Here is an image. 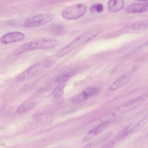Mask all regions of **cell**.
Listing matches in <instances>:
<instances>
[{
  "label": "cell",
  "instance_id": "52a82bcc",
  "mask_svg": "<svg viewBox=\"0 0 148 148\" xmlns=\"http://www.w3.org/2000/svg\"><path fill=\"white\" fill-rule=\"evenodd\" d=\"M110 125V122H106L91 129L86 135L84 138L85 140H88L95 136L100 134L107 129Z\"/></svg>",
  "mask_w": 148,
  "mask_h": 148
},
{
  "label": "cell",
  "instance_id": "277c9868",
  "mask_svg": "<svg viewBox=\"0 0 148 148\" xmlns=\"http://www.w3.org/2000/svg\"><path fill=\"white\" fill-rule=\"evenodd\" d=\"M87 6L84 4H76L68 7L62 13V16L68 20L78 18L82 16L86 12Z\"/></svg>",
  "mask_w": 148,
  "mask_h": 148
},
{
  "label": "cell",
  "instance_id": "5bb4252c",
  "mask_svg": "<svg viewBox=\"0 0 148 148\" xmlns=\"http://www.w3.org/2000/svg\"><path fill=\"white\" fill-rule=\"evenodd\" d=\"M50 30L53 34L57 35H60L64 32L65 28L62 25L55 24L51 26Z\"/></svg>",
  "mask_w": 148,
  "mask_h": 148
},
{
  "label": "cell",
  "instance_id": "6da1fadb",
  "mask_svg": "<svg viewBox=\"0 0 148 148\" xmlns=\"http://www.w3.org/2000/svg\"><path fill=\"white\" fill-rule=\"evenodd\" d=\"M58 44L56 40L50 38H44L23 44L14 51L15 55H19L29 51L47 49L54 47Z\"/></svg>",
  "mask_w": 148,
  "mask_h": 148
},
{
  "label": "cell",
  "instance_id": "7402d4cb",
  "mask_svg": "<svg viewBox=\"0 0 148 148\" xmlns=\"http://www.w3.org/2000/svg\"><path fill=\"white\" fill-rule=\"evenodd\" d=\"M91 144L89 143L85 145L83 148H91Z\"/></svg>",
  "mask_w": 148,
  "mask_h": 148
},
{
  "label": "cell",
  "instance_id": "ac0fdd59",
  "mask_svg": "<svg viewBox=\"0 0 148 148\" xmlns=\"http://www.w3.org/2000/svg\"><path fill=\"white\" fill-rule=\"evenodd\" d=\"M103 6L101 3H97L92 5L90 10L91 12L100 13L103 11Z\"/></svg>",
  "mask_w": 148,
  "mask_h": 148
},
{
  "label": "cell",
  "instance_id": "e0dca14e",
  "mask_svg": "<svg viewBox=\"0 0 148 148\" xmlns=\"http://www.w3.org/2000/svg\"><path fill=\"white\" fill-rule=\"evenodd\" d=\"M76 72L74 71L67 73L58 77L56 79V82L59 83L62 82L66 81L69 78L75 75Z\"/></svg>",
  "mask_w": 148,
  "mask_h": 148
},
{
  "label": "cell",
  "instance_id": "d6986e66",
  "mask_svg": "<svg viewBox=\"0 0 148 148\" xmlns=\"http://www.w3.org/2000/svg\"><path fill=\"white\" fill-rule=\"evenodd\" d=\"M89 97L84 91L80 93L77 97L78 101L79 102H82L84 101Z\"/></svg>",
  "mask_w": 148,
  "mask_h": 148
},
{
  "label": "cell",
  "instance_id": "8fae6325",
  "mask_svg": "<svg viewBox=\"0 0 148 148\" xmlns=\"http://www.w3.org/2000/svg\"><path fill=\"white\" fill-rule=\"evenodd\" d=\"M148 121V114H145L134 127L131 132L135 133L142 129L147 123Z\"/></svg>",
  "mask_w": 148,
  "mask_h": 148
},
{
  "label": "cell",
  "instance_id": "7a4b0ae2",
  "mask_svg": "<svg viewBox=\"0 0 148 148\" xmlns=\"http://www.w3.org/2000/svg\"><path fill=\"white\" fill-rule=\"evenodd\" d=\"M99 34L98 30L96 29L81 35L60 50L57 54V57L60 58L65 56L79 46L95 37Z\"/></svg>",
  "mask_w": 148,
  "mask_h": 148
},
{
  "label": "cell",
  "instance_id": "ba28073f",
  "mask_svg": "<svg viewBox=\"0 0 148 148\" xmlns=\"http://www.w3.org/2000/svg\"><path fill=\"white\" fill-rule=\"evenodd\" d=\"M147 4L140 3H134L129 5L126 8L127 11L130 13H139L148 10Z\"/></svg>",
  "mask_w": 148,
  "mask_h": 148
},
{
  "label": "cell",
  "instance_id": "3957f363",
  "mask_svg": "<svg viewBox=\"0 0 148 148\" xmlns=\"http://www.w3.org/2000/svg\"><path fill=\"white\" fill-rule=\"evenodd\" d=\"M51 65V62L49 59L34 64L18 76L16 79L19 82L28 79L40 73L44 68H47Z\"/></svg>",
  "mask_w": 148,
  "mask_h": 148
},
{
  "label": "cell",
  "instance_id": "2e32d148",
  "mask_svg": "<svg viewBox=\"0 0 148 148\" xmlns=\"http://www.w3.org/2000/svg\"><path fill=\"white\" fill-rule=\"evenodd\" d=\"M33 105L32 103L27 102L20 105L18 108L17 112L18 114H21L26 112L30 109Z\"/></svg>",
  "mask_w": 148,
  "mask_h": 148
},
{
  "label": "cell",
  "instance_id": "9a60e30c",
  "mask_svg": "<svg viewBox=\"0 0 148 148\" xmlns=\"http://www.w3.org/2000/svg\"><path fill=\"white\" fill-rule=\"evenodd\" d=\"M129 130V127H127L122 130L114 137L112 141L113 143L115 144L125 137L128 134Z\"/></svg>",
  "mask_w": 148,
  "mask_h": 148
},
{
  "label": "cell",
  "instance_id": "4fadbf2b",
  "mask_svg": "<svg viewBox=\"0 0 148 148\" xmlns=\"http://www.w3.org/2000/svg\"><path fill=\"white\" fill-rule=\"evenodd\" d=\"M147 20L142 21L135 23L132 25L130 27L131 30H141L146 29L147 27Z\"/></svg>",
  "mask_w": 148,
  "mask_h": 148
},
{
  "label": "cell",
  "instance_id": "8992f818",
  "mask_svg": "<svg viewBox=\"0 0 148 148\" xmlns=\"http://www.w3.org/2000/svg\"><path fill=\"white\" fill-rule=\"evenodd\" d=\"M25 37L24 34L21 32H13L3 36L0 41L2 43L8 44L21 41L24 39Z\"/></svg>",
  "mask_w": 148,
  "mask_h": 148
},
{
  "label": "cell",
  "instance_id": "7c38bea8",
  "mask_svg": "<svg viewBox=\"0 0 148 148\" xmlns=\"http://www.w3.org/2000/svg\"><path fill=\"white\" fill-rule=\"evenodd\" d=\"M66 81H65L59 83L54 89L53 93V96L56 98H59L61 97Z\"/></svg>",
  "mask_w": 148,
  "mask_h": 148
},
{
  "label": "cell",
  "instance_id": "44dd1931",
  "mask_svg": "<svg viewBox=\"0 0 148 148\" xmlns=\"http://www.w3.org/2000/svg\"><path fill=\"white\" fill-rule=\"evenodd\" d=\"M115 144L112 141L105 145L101 148H113Z\"/></svg>",
  "mask_w": 148,
  "mask_h": 148
},
{
  "label": "cell",
  "instance_id": "9c48e42d",
  "mask_svg": "<svg viewBox=\"0 0 148 148\" xmlns=\"http://www.w3.org/2000/svg\"><path fill=\"white\" fill-rule=\"evenodd\" d=\"M124 5L123 0H110L107 3L108 10L112 12L119 11L122 9Z\"/></svg>",
  "mask_w": 148,
  "mask_h": 148
},
{
  "label": "cell",
  "instance_id": "30bf717a",
  "mask_svg": "<svg viewBox=\"0 0 148 148\" xmlns=\"http://www.w3.org/2000/svg\"><path fill=\"white\" fill-rule=\"evenodd\" d=\"M129 80V77L126 76H123L112 84L109 88L112 90L116 89L124 85Z\"/></svg>",
  "mask_w": 148,
  "mask_h": 148
},
{
  "label": "cell",
  "instance_id": "5b68a950",
  "mask_svg": "<svg viewBox=\"0 0 148 148\" xmlns=\"http://www.w3.org/2000/svg\"><path fill=\"white\" fill-rule=\"evenodd\" d=\"M54 15L50 13L38 14L27 19L25 23V26L28 27H38L45 25L53 19Z\"/></svg>",
  "mask_w": 148,
  "mask_h": 148
},
{
  "label": "cell",
  "instance_id": "ffe728a7",
  "mask_svg": "<svg viewBox=\"0 0 148 148\" xmlns=\"http://www.w3.org/2000/svg\"><path fill=\"white\" fill-rule=\"evenodd\" d=\"M84 91L88 94L89 97L95 95L98 92L97 89L93 88H88Z\"/></svg>",
  "mask_w": 148,
  "mask_h": 148
}]
</instances>
